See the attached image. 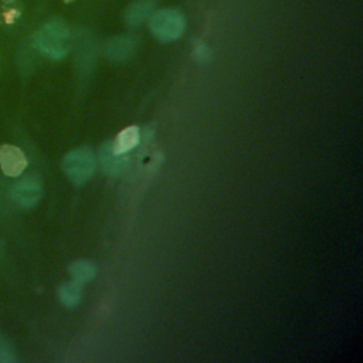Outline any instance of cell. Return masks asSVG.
I'll use <instances>...</instances> for the list:
<instances>
[{"label":"cell","mask_w":363,"mask_h":363,"mask_svg":"<svg viewBox=\"0 0 363 363\" xmlns=\"http://www.w3.org/2000/svg\"><path fill=\"white\" fill-rule=\"evenodd\" d=\"M71 33L67 23L54 17L47 20L33 37V48L51 60H61L68 54Z\"/></svg>","instance_id":"cell-1"},{"label":"cell","mask_w":363,"mask_h":363,"mask_svg":"<svg viewBox=\"0 0 363 363\" xmlns=\"http://www.w3.org/2000/svg\"><path fill=\"white\" fill-rule=\"evenodd\" d=\"M149 27L155 38L169 43L182 37L186 27V20L179 10L162 9L152 13L149 17Z\"/></svg>","instance_id":"cell-2"},{"label":"cell","mask_w":363,"mask_h":363,"mask_svg":"<svg viewBox=\"0 0 363 363\" xmlns=\"http://www.w3.org/2000/svg\"><path fill=\"white\" fill-rule=\"evenodd\" d=\"M95 169V155L85 146L68 152L62 160V170L74 184L86 183L94 176Z\"/></svg>","instance_id":"cell-3"},{"label":"cell","mask_w":363,"mask_h":363,"mask_svg":"<svg viewBox=\"0 0 363 363\" xmlns=\"http://www.w3.org/2000/svg\"><path fill=\"white\" fill-rule=\"evenodd\" d=\"M43 196V184L41 180L31 174L20 179L11 187V199L21 208L34 207Z\"/></svg>","instance_id":"cell-4"},{"label":"cell","mask_w":363,"mask_h":363,"mask_svg":"<svg viewBox=\"0 0 363 363\" xmlns=\"http://www.w3.org/2000/svg\"><path fill=\"white\" fill-rule=\"evenodd\" d=\"M24 152L14 145H0V167L4 174L16 177L27 167Z\"/></svg>","instance_id":"cell-5"},{"label":"cell","mask_w":363,"mask_h":363,"mask_svg":"<svg viewBox=\"0 0 363 363\" xmlns=\"http://www.w3.org/2000/svg\"><path fill=\"white\" fill-rule=\"evenodd\" d=\"M135 43L130 37H113L105 44L106 57L112 61H122L128 58L133 51Z\"/></svg>","instance_id":"cell-6"},{"label":"cell","mask_w":363,"mask_h":363,"mask_svg":"<svg viewBox=\"0 0 363 363\" xmlns=\"http://www.w3.org/2000/svg\"><path fill=\"white\" fill-rule=\"evenodd\" d=\"M155 11V0H138L135 1L125 14V20L129 26H139L149 20Z\"/></svg>","instance_id":"cell-7"},{"label":"cell","mask_w":363,"mask_h":363,"mask_svg":"<svg viewBox=\"0 0 363 363\" xmlns=\"http://www.w3.org/2000/svg\"><path fill=\"white\" fill-rule=\"evenodd\" d=\"M138 143H139V129L136 126H129L118 133L116 139L111 146V152L119 156L130 150L132 147H135Z\"/></svg>","instance_id":"cell-8"},{"label":"cell","mask_w":363,"mask_h":363,"mask_svg":"<svg viewBox=\"0 0 363 363\" xmlns=\"http://www.w3.org/2000/svg\"><path fill=\"white\" fill-rule=\"evenodd\" d=\"M82 285L81 282L71 279L68 282H64L60 289H58V298L60 301L68 306L74 308L79 301H81V294H82Z\"/></svg>","instance_id":"cell-9"},{"label":"cell","mask_w":363,"mask_h":363,"mask_svg":"<svg viewBox=\"0 0 363 363\" xmlns=\"http://www.w3.org/2000/svg\"><path fill=\"white\" fill-rule=\"evenodd\" d=\"M68 269H69V274H71L72 279H75L81 284H85V282L91 281L96 274L95 265L91 261H86V259L72 261L68 265Z\"/></svg>","instance_id":"cell-10"},{"label":"cell","mask_w":363,"mask_h":363,"mask_svg":"<svg viewBox=\"0 0 363 363\" xmlns=\"http://www.w3.org/2000/svg\"><path fill=\"white\" fill-rule=\"evenodd\" d=\"M14 362H17L14 349L3 336H0V363H14Z\"/></svg>","instance_id":"cell-11"},{"label":"cell","mask_w":363,"mask_h":363,"mask_svg":"<svg viewBox=\"0 0 363 363\" xmlns=\"http://www.w3.org/2000/svg\"><path fill=\"white\" fill-rule=\"evenodd\" d=\"M17 62L20 71L23 72H28V69L31 68V52L26 48V44H23V47L17 52Z\"/></svg>","instance_id":"cell-12"},{"label":"cell","mask_w":363,"mask_h":363,"mask_svg":"<svg viewBox=\"0 0 363 363\" xmlns=\"http://www.w3.org/2000/svg\"><path fill=\"white\" fill-rule=\"evenodd\" d=\"M194 55H196V58L204 61V60H208L210 51H208V48H207L204 44H199V45L196 47V50H194Z\"/></svg>","instance_id":"cell-13"},{"label":"cell","mask_w":363,"mask_h":363,"mask_svg":"<svg viewBox=\"0 0 363 363\" xmlns=\"http://www.w3.org/2000/svg\"><path fill=\"white\" fill-rule=\"evenodd\" d=\"M3 252H4V242H3L1 238H0V257L3 255Z\"/></svg>","instance_id":"cell-14"},{"label":"cell","mask_w":363,"mask_h":363,"mask_svg":"<svg viewBox=\"0 0 363 363\" xmlns=\"http://www.w3.org/2000/svg\"><path fill=\"white\" fill-rule=\"evenodd\" d=\"M0 67H1V55H0Z\"/></svg>","instance_id":"cell-15"}]
</instances>
